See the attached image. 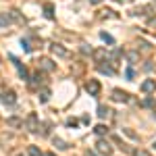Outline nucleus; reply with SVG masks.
<instances>
[{
	"label": "nucleus",
	"instance_id": "1",
	"mask_svg": "<svg viewBox=\"0 0 156 156\" xmlns=\"http://www.w3.org/2000/svg\"><path fill=\"white\" fill-rule=\"evenodd\" d=\"M96 150H98V154H102V156H110L112 154V146L108 144L106 140H98L96 142Z\"/></svg>",
	"mask_w": 156,
	"mask_h": 156
},
{
	"label": "nucleus",
	"instance_id": "2",
	"mask_svg": "<svg viewBox=\"0 0 156 156\" xmlns=\"http://www.w3.org/2000/svg\"><path fill=\"white\" fill-rule=\"evenodd\" d=\"M25 125H27V129H29L31 133L40 131V121H37V115H36V112H31V115L27 117V121H25Z\"/></svg>",
	"mask_w": 156,
	"mask_h": 156
},
{
	"label": "nucleus",
	"instance_id": "3",
	"mask_svg": "<svg viewBox=\"0 0 156 156\" xmlns=\"http://www.w3.org/2000/svg\"><path fill=\"white\" fill-rule=\"evenodd\" d=\"M50 52L54 56H58V58H69V50L62 48L60 44H50Z\"/></svg>",
	"mask_w": 156,
	"mask_h": 156
},
{
	"label": "nucleus",
	"instance_id": "4",
	"mask_svg": "<svg viewBox=\"0 0 156 156\" xmlns=\"http://www.w3.org/2000/svg\"><path fill=\"white\" fill-rule=\"evenodd\" d=\"M85 92H87L90 96H98V94H100V81H98V79H90V81L85 83Z\"/></svg>",
	"mask_w": 156,
	"mask_h": 156
},
{
	"label": "nucleus",
	"instance_id": "5",
	"mask_svg": "<svg viewBox=\"0 0 156 156\" xmlns=\"http://www.w3.org/2000/svg\"><path fill=\"white\" fill-rule=\"evenodd\" d=\"M37 65H40V69H42V71H48V73L56 69V65H54L50 58H40V60H37Z\"/></svg>",
	"mask_w": 156,
	"mask_h": 156
},
{
	"label": "nucleus",
	"instance_id": "6",
	"mask_svg": "<svg viewBox=\"0 0 156 156\" xmlns=\"http://www.w3.org/2000/svg\"><path fill=\"white\" fill-rule=\"evenodd\" d=\"M142 92H144V94L156 92V79H146L144 83H142Z\"/></svg>",
	"mask_w": 156,
	"mask_h": 156
},
{
	"label": "nucleus",
	"instance_id": "7",
	"mask_svg": "<svg viewBox=\"0 0 156 156\" xmlns=\"http://www.w3.org/2000/svg\"><path fill=\"white\" fill-rule=\"evenodd\" d=\"M112 100H117V102H127V100H129V94L123 92V90H115V92H112Z\"/></svg>",
	"mask_w": 156,
	"mask_h": 156
},
{
	"label": "nucleus",
	"instance_id": "8",
	"mask_svg": "<svg viewBox=\"0 0 156 156\" xmlns=\"http://www.w3.org/2000/svg\"><path fill=\"white\" fill-rule=\"evenodd\" d=\"M2 102H4V104H15V102H17V94H15L12 90L4 92V94H2Z\"/></svg>",
	"mask_w": 156,
	"mask_h": 156
},
{
	"label": "nucleus",
	"instance_id": "9",
	"mask_svg": "<svg viewBox=\"0 0 156 156\" xmlns=\"http://www.w3.org/2000/svg\"><path fill=\"white\" fill-rule=\"evenodd\" d=\"M11 60L15 62V67H17V71H19V75H21V79H27V77H29L27 69H25V67H23V65H21V62H19L17 58H15V56H11Z\"/></svg>",
	"mask_w": 156,
	"mask_h": 156
},
{
	"label": "nucleus",
	"instance_id": "10",
	"mask_svg": "<svg viewBox=\"0 0 156 156\" xmlns=\"http://www.w3.org/2000/svg\"><path fill=\"white\" fill-rule=\"evenodd\" d=\"M9 15H11V19H15L17 23H25V17H23V15H21L19 11H17V9H12V11L9 12Z\"/></svg>",
	"mask_w": 156,
	"mask_h": 156
},
{
	"label": "nucleus",
	"instance_id": "11",
	"mask_svg": "<svg viewBox=\"0 0 156 156\" xmlns=\"http://www.w3.org/2000/svg\"><path fill=\"white\" fill-rule=\"evenodd\" d=\"M11 25V15L9 12H0V27H9Z\"/></svg>",
	"mask_w": 156,
	"mask_h": 156
},
{
	"label": "nucleus",
	"instance_id": "12",
	"mask_svg": "<svg viewBox=\"0 0 156 156\" xmlns=\"http://www.w3.org/2000/svg\"><path fill=\"white\" fill-rule=\"evenodd\" d=\"M6 125H11V127H21L23 121L19 119V117H9V119H6Z\"/></svg>",
	"mask_w": 156,
	"mask_h": 156
},
{
	"label": "nucleus",
	"instance_id": "13",
	"mask_svg": "<svg viewBox=\"0 0 156 156\" xmlns=\"http://www.w3.org/2000/svg\"><path fill=\"white\" fill-rule=\"evenodd\" d=\"M40 83H42V75H40V71H37V73H34V75H31V81H29V85H31V87H37Z\"/></svg>",
	"mask_w": 156,
	"mask_h": 156
},
{
	"label": "nucleus",
	"instance_id": "14",
	"mask_svg": "<svg viewBox=\"0 0 156 156\" xmlns=\"http://www.w3.org/2000/svg\"><path fill=\"white\" fill-rule=\"evenodd\" d=\"M104 56H106V50H104V48L94 50V58H96V62H102V60H104Z\"/></svg>",
	"mask_w": 156,
	"mask_h": 156
},
{
	"label": "nucleus",
	"instance_id": "15",
	"mask_svg": "<svg viewBox=\"0 0 156 156\" xmlns=\"http://www.w3.org/2000/svg\"><path fill=\"white\" fill-rule=\"evenodd\" d=\"M98 117H100V119H108V117H110V110H108L106 106H98Z\"/></svg>",
	"mask_w": 156,
	"mask_h": 156
},
{
	"label": "nucleus",
	"instance_id": "16",
	"mask_svg": "<svg viewBox=\"0 0 156 156\" xmlns=\"http://www.w3.org/2000/svg\"><path fill=\"white\" fill-rule=\"evenodd\" d=\"M44 12H46L48 19H52V17H54V6H52L50 2H46V4H44Z\"/></svg>",
	"mask_w": 156,
	"mask_h": 156
},
{
	"label": "nucleus",
	"instance_id": "17",
	"mask_svg": "<svg viewBox=\"0 0 156 156\" xmlns=\"http://www.w3.org/2000/svg\"><path fill=\"white\" fill-rule=\"evenodd\" d=\"M27 154L29 156H42V152H40L37 146H27Z\"/></svg>",
	"mask_w": 156,
	"mask_h": 156
},
{
	"label": "nucleus",
	"instance_id": "18",
	"mask_svg": "<svg viewBox=\"0 0 156 156\" xmlns=\"http://www.w3.org/2000/svg\"><path fill=\"white\" fill-rule=\"evenodd\" d=\"M50 100V90H42L40 92V102H48Z\"/></svg>",
	"mask_w": 156,
	"mask_h": 156
},
{
	"label": "nucleus",
	"instance_id": "19",
	"mask_svg": "<svg viewBox=\"0 0 156 156\" xmlns=\"http://www.w3.org/2000/svg\"><path fill=\"white\" fill-rule=\"evenodd\" d=\"M54 146H56L58 150H67V148H69L67 142H62V140H58V137H54Z\"/></svg>",
	"mask_w": 156,
	"mask_h": 156
},
{
	"label": "nucleus",
	"instance_id": "20",
	"mask_svg": "<svg viewBox=\"0 0 156 156\" xmlns=\"http://www.w3.org/2000/svg\"><path fill=\"white\" fill-rule=\"evenodd\" d=\"M94 131H96L98 135H106L108 127H106V125H96V129H94Z\"/></svg>",
	"mask_w": 156,
	"mask_h": 156
},
{
	"label": "nucleus",
	"instance_id": "21",
	"mask_svg": "<svg viewBox=\"0 0 156 156\" xmlns=\"http://www.w3.org/2000/svg\"><path fill=\"white\" fill-rule=\"evenodd\" d=\"M133 156H152V154H150L148 150H142V148H140V150H135V152H133Z\"/></svg>",
	"mask_w": 156,
	"mask_h": 156
},
{
	"label": "nucleus",
	"instance_id": "22",
	"mask_svg": "<svg viewBox=\"0 0 156 156\" xmlns=\"http://www.w3.org/2000/svg\"><path fill=\"white\" fill-rule=\"evenodd\" d=\"M142 106H148V108H152V106H154V100H152V98H146L144 102H142Z\"/></svg>",
	"mask_w": 156,
	"mask_h": 156
},
{
	"label": "nucleus",
	"instance_id": "23",
	"mask_svg": "<svg viewBox=\"0 0 156 156\" xmlns=\"http://www.w3.org/2000/svg\"><path fill=\"white\" fill-rule=\"evenodd\" d=\"M102 40H104V42H108V44H112V37L108 36V34H102Z\"/></svg>",
	"mask_w": 156,
	"mask_h": 156
},
{
	"label": "nucleus",
	"instance_id": "24",
	"mask_svg": "<svg viewBox=\"0 0 156 156\" xmlns=\"http://www.w3.org/2000/svg\"><path fill=\"white\" fill-rule=\"evenodd\" d=\"M67 125H69V127H75V125H77V119H69V121H67Z\"/></svg>",
	"mask_w": 156,
	"mask_h": 156
},
{
	"label": "nucleus",
	"instance_id": "25",
	"mask_svg": "<svg viewBox=\"0 0 156 156\" xmlns=\"http://www.w3.org/2000/svg\"><path fill=\"white\" fill-rule=\"evenodd\" d=\"M129 58L135 62V60H137V52H129Z\"/></svg>",
	"mask_w": 156,
	"mask_h": 156
},
{
	"label": "nucleus",
	"instance_id": "26",
	"mask_svg": "<svg viewBox=\"0 0 156 156\" xmlns=\"http://www.w3.org/2000/svg\"><path fill=\"white\" fill-rule=\"evenodd\" d=\"M150 27H156V19H150Z\"/></svg>",
	"mask_w": 156,
	"mask_h": 156
},
{
	"label": "nucleus",
	"instance_id": "27",
	"mask_svg": "<svg viewBox=\"0 0 156 156\" xmlns=\"http://www.w3.org/2000/svg\"><path fill=\"white\" fill-rule=\"evenodd\" d=\"M90 2H92V4H98V2H102V0H90Z\"/></svg>",
	"mask_w": 156,
	"mask_h": 156
},
{
	"label": "nucleus",
	"instance_id": "28",
	"mask_svg": "<svg viewBox=\"0 0 156 156\" xmlns=\"http://www.w3.org/2000/svg\"><path fill=\"white\" fill-rule=\"evenodd\" d=\"M46 156H54V154H52V152H48V154H46Z\"/></svg>",
	"mask_w": 156,
	"mask_h": 156
},
{
	"label": "nucleus",
	"instance_id": "29",
	"mask_svg": "<svg viewBox=\"0 0 156 156\" xmlns=\"http://www.w3.org/2000/svg\"><path fill=\"white\" fill-rule=\"evenodd\" d=\"M117 2H123V0H117Z\"/></svg>",
	"mask_w": 156,
	"mask_h": 156
},
{
	"label": "nucleus",
	"instance_id": "30",
	"mask_svg": "<svg viewBox=\"0 0 156 156\" xmlns=\"http://www.w3.org/2000/svg\"><path fill=\"white\" fill-rule=\"evenodd\" d=\"M154 148H156V142H154Z\"/></svg>",
	"mask_w": 156,
	"mask_h": 156
},
{
	"label": "nucleus",
	"instance_id": "31",
	"mask_svg": "<svg viewBox=\"0 0 156 156\" xmlns=\"http://www.w3.org/2000/svg\"><path fill=\"white\" fill-rule=\"evenodd\" d=\"M19 156H23V154H19Z\"/></svg>",
	"mask_w": 156,
	"mask_h": 156
},
{
	"label": "nucleus",
	"instance_id": "32",
	"mask_svg": "<svg viewBox=\"0 0 156 156\" xmlns=\"http://www.w3.org/2000/svg\"><path fill=\"white\" fill-rule=\"evenodd\" d=\"M154 2H156V0H154Z\"/></svg>",
	"mask_w": 156,
	"mask_h": 156
}]
</instances>
